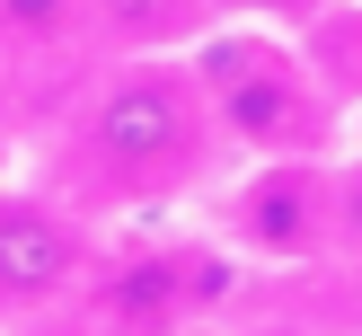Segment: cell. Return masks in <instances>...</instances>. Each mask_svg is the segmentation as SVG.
<instances>
[{"label": "cell", "instance_id": "1", "mask_svg": "<svg viewBox=\"0 0 362 336\" xmlns=\"http://www.w3.org/2000/svg\"><path fill=\"white\" fill-rule=\"evenodd\" d=\"M230 159L212 133V98L186 53H98L88 88L53 133V195L106 221V212H159L177 195L212 186Z\"/></svg>", "mask_w": 362, "mask_h": 336}, {"label": "cell", "instance_id": "2", "mask_svg": "<svg viewBox=\"0 0 362 336\" xmlns=\"http://www.w3.org/2000/svg\"><path fill=\"white\" fill-rule=\"evenodd\" d=\"M186 71L212 98V133L221 159H336L354 141V106L310 45L257 18H212L186 45Z\"/></svg>", "mask_w": 362, "mask_h": 336}, {"label": "cell", "instance_id": "3", "mask_svg": "<svg viewBox=\"0 0 362 336\" xmlns=\"http://www.w3.org/2000/svg\"><path fill=\"white\" fill-rule=\"evenodd\" d=\"M212 239L239 265H327V204H336V159H230L212 177Z\"/></svg>", "mask_w": 362, "mask_h": 336}, {"label": "cell", "instance_id": "4", "mask_svg": "<svg viewBox=\"0 0 362 336\" xmlns=\"http://www.w3.org/2000/svg\"><path fill=\"white\" fill-rule=\"evenodd\" d=\"M98 274V221L53 186H0V328L53 318Z\"/></svg>", "mask_w": 362, "mask_h": 336}, {"label": "cell", "instance_id": "5", "mask_svg": "<svg viewBox=\"0 0 362 336\" xmlns=\"http://www.w3.org/2000/svg\"><path fill=\"white\" fill-rule=\"evenodd\" d=\"M212 0H88V45L98 53H186L212 27Z\"/></svg>", "mask_w": 362, "mask_h": 336}, {"label": "cell", "instance_id": "6", "mask_svg": "<svg viewBox=\"0 0 362 336\" xmlns=\"http://www.w3.org/2000/svg\"><path fill=\"white\" fill-rule=\"evenodd\" d=\"M62 53H98L88 45V0H0V62L35 71Z\"/></svg>", "mask_w": 362, "mask_h": 336}, {"label": "cell", "instance_id": "7", "mask_svg": "<svg viewBox=\"0 0 362 336\" xmlns=\"http://www.w3.org/2000/svg\"><path fill=\"white\" fill-rule=\"evenodd\" d=\"M327 265H362V133L336 151V204H327Z\"/></svg>", "mask_w": 362, "mask_h": 336}, {"label": "cell", "instance_id": "8", "mask_svg": "<svg viewBox=\"0 0 362 336\" xmlns=\"http://www.w3.org/2000/svg\"><path fill=\"white\" fill-rule=\"evenodd\" d=\"M221 18H257V27H283V35H310L336 0H212Z\"/></svg>", "mask_w": 362, "mask_h": 336}, {"label": "cell", "instance_id": "9", "mask_svg": "<svg viewBox=\"0 0 362 336\" xmlns=\"http://www.w3.org/2000/svg\"><path fill=\"white\" fill-rule=\"evenodd\" d=\"M9 106H18V62H0V133H9Z\"/></svg>", "mask_w": 362, "mask_h": 336}, {"label": "cell", "instance_id": "10", "mask_svg": "<svg viewBox=\"0 0 362 336\" xmlns=\"http://www.w3.org/2000/svg\"><path fill=\"white\" fill-rule=\"evenodd\" d=\"M354 133H362V106H354Z\"/></svg>", "mask_w": 362, "mask_h": 336}]
</instances>
